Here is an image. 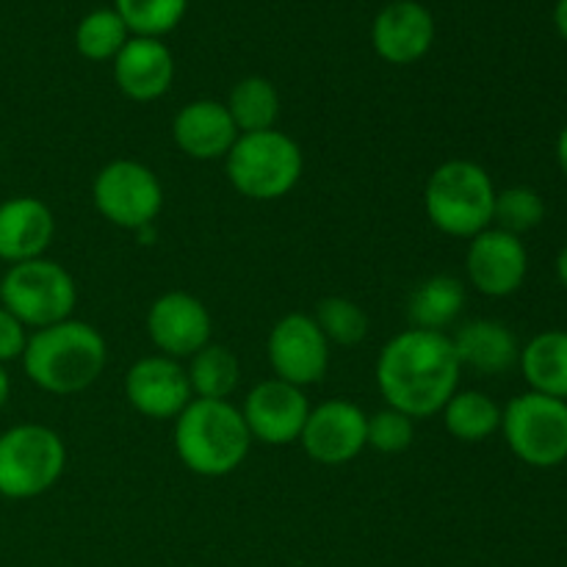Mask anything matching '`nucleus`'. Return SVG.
Returning <instances> with one entry per match:
<instances>
[{"label": "nucleus", "mask_w": 567, "mask_h": 567, "mask_svg": "<svg viewBox=\"0 0 567 567\" xmlns=\"http://www.w3.org/2000/svg\"><path fill=\"white\" fill-rule=\"evenodd\" d=\"M460 360L449 332L402 330L377 358V388L388 408L410 419H430L460 391Z\"/></svg>", "instance_id": "1"}, {"label": "nucleus", "mask_w": 567, "mask_h": 567, "mask_svg": "<svg viewBox=\"0 0 567 567\" xmlns=\"http://www.w3.org/2000/svg\"><path fill=\"white\" fill-rule=\"evenodd\" d=\"M20 363L39 391L72 396L100 380L109 365V343L89 321L66 319L44 330H33Z\"/></svg>", "instance_id": "2"}, {"label": "nucleus", "mask_w": 567, "mask_h": 567, "mask_svg": "<svg viewBox=\"0 0 567 567\" xmlns=\"http://www.w3.org/2000/svg\"><path fill=\"white\" fill-rule=\"evenodd\" d=\"M172 443L177 460L192 474L219 480L241 468L252 449V435L244 424L241 408L233 402L192 399L175 419Z\"/></svg>", "instance_id": "3"}, {"label": "nucleus", "mask_w": 567, "mask_h": 567, "mask_svg": "<svg viewBox=\"0 0 567 567\" xmlns=\"http://www.w3.org/2000/svg\"><path fill=\"white\" fill-rule=\"evenodd\" d=\"M493 177L476 161L452 158L437 166L424 186V214L449 238H474L493 227Z\"/></svg>", "instance_id": "4"}, {"label": "nucleus", "mask_w": 567, "mask_h": 567, "mask_svg": "<svg viewBox=\"0 0 567 567\" xmlns=\"http://www.w3.org/2000/svg\"><path fill=\"white\" fill-rule=\"evenodd\" d=\"M230 186L255 203H275L299 186L305 172V153L288 133H241L225 158Z\"/></svg>", "instance_id": "5"}, {"label": "nucleus", "mask_w": 567, "mask_h": 567, "mask_svg": "<svg viewBox=\"0 0 567 567\" xmlns=\"http://www.w3.org/2000/svg\"><path fill=\"white\" fill-rule=\"evenodd\" d=\"M66 468V446L44 424H17L0 432V496L11 502L39 498L59 485Z\"/></svg>", "instance_id": "6"}, {"label": "nucleus", "mask_w": 567, "mask_h": 567, "mask_svg": "<svg viewBox=\"0 0 567 567\" xmlns=\"http://www.w3.org/2000/svg\"><path fill=\"white\" fill-rule=\"evenodd\" d=\"M0 305L28 330H44L72 319L78 286L59 260L33 258L9 266V271L0 277Z\"/></svg>", "instance_id": "7"}, {"label": "nucleus", "mask_w": 567, "mask_h": 567, "mask_svg": "<svg viewBox=\"0 0 567 567\" xmlns=\"http://www.w3.org/2000/svg\"><path fill=\"white\" fill-rule=\"evenodd\" d=\"M509 452L529 468H557L567 460V402L526 391L502 408Z\"/></svg>", "instance_id": "8"}, {"label": "nucleus", "mask_w": 567, "mask_h": 567, "mask_svg": "<svg viewBox=\"0 0 567 567\" xmlns=\"http://www.w3.org/2000/svg\"><path fill=\"white\" fill-rule=\"evenodd\" d=\"M92 203L109 225L138 233L158 219L164 208V186L142 161H109L92 181Z\"/></svg>", "instance_id": "9"}, {"label": "nucleus", "mask_w": 567, "mask_h": 567, "mask_svg": "<svg viewBox=\"0 0 567 567\" xmlns=\"http://www.w3.org/2000/svg\"><path fill=\"white\" fill-rule=\"evenodd\" d=\"M266 354L277 380L297 388L319 385L330 369V343L308 313H288L269 330Z\"/></svg>", "instance_id": "10"}, {"label": "nucleus", "mask_w": 567, "mask_h": 567, "mask_svg": "<svg viewBox=\"0 0 567 567\" xmlns=\"http://www.w3.org/2000/svg\"><path fill=\"white\" fill-rule=\"evenodd\" d=\"M365 426H369V415L360 404L349 399H327L310 408L299 443L313 463L338 468L363 454Z\"/></svg>", "instance_id": "11"}, {"label": "nucleus", "mask_w": 567, "mask_h": 567, "mask_svg": "<svg viewBox=\"0 0 567 567\" xmlns=\"http://www.w3.org/2000/svg\"><path fill=\"white\" fill-rule=\"evenodd\" d=\"M214 319L203 299L188 291H166L150 305L147 338L158 354L172 360H188L210 343Z\"/></svg>", "instance_id": "12"}, {"label": "nucleus", "mask_w": 567, "mask_h": 567, "mask_svg": "<svg viewBox=\"0 0 567 567\" xmlns=\"http://www.w3.org/2000/svg\"><path fill=\"white\" fill-rule=\"evenodd\" d=\"M465 275L471 286L485 297H513L529 275V252L518 236L487 227L468 241Z\"/></svg>", "instance_id": "13"}, {"label": "nucleus", "mask_w": 567, "mask_h": 567, "mask_svg": "<svg viewBox=\"0 0 567 567\" xmlns=\"http://www.w3.org/2000/svg\"><path fill=\"white\" fill-rule=\"evenodd\" d=\"M241 415L252 441L266 443V446H288L302 435L305 421L310 415V402L302 388L271 377V380L258 382L247 393Z\"/></svg>", "instance_id": "14"}, {"label": "nucleus", "mask_w": 567, "mask_h": 567, "mask_svg": "<svg viewBox=\"0 0 567 567\" xmlns=\"http://www.w3.org/2000/svg\"><path fill=\"white\" fill-rule=\"evenodd\" d=\"M125 399L138 415L153 421H175L194 399L181 360L147 354L125 374Z\"/></svg>", "instance_id": "15"}, {"label": "nucleus", "mask_w": 567, "mask_h": 567, "mask_svg": "<svg viewBox=\"0 0 567 567\" xmlns=\"http://www.w3.org/2000/svg\"><path fill=\"white\" fill-rule=\"evenodd\" d=\"M371 44L388 64H415L435 44V17L419 0H393L374 17Z\"/></svg>", "instance_id": "16"}, {"label": "nucleus", "mask_w": 567, "mask_h": 567, "mask_svg": "<svg viewBox=\"0 0 567 567\" xmlns=\"http://www.w3.org/2000/svg\"><path fill=\"white\" fill-rule=\"evenodd\" d=\"M238 136L230 111L219 100H192L172 120V142L194 161H225Z\"/></svg>", "instance_id": "17"}, {"label": "nucleus", "mask_w": 567, "mask_h": 567, "mask_svg": "<svg viewBox=\"0 0 567 567\" xmlns=\"http://www.w3.org/2000/svg\"><path fill=\"white\" fill-rule=\"evenodd\" d=\"M55 236V216L39 197L17 194L0 203V260L9 266L44 258Z\"/></svg>", "instance_id": "18"}, {"label": "nucleus", "mask_w": 567, "mask_h": 567, "mask_svg": "<svg viewBox=\"0 0 567 567\" xmlns=\"http://www.w3.org/2000/svg\"><path fill=\"white\" fill-rule=\"evenodd\" d=\"M114 81L133 103H153L175 81V59L161 39L131 37L114 59Z\"/></svg>", "instance_id": "19"}, {"label": "nucleus", "mask_w": 567, "mask_h": 567, "mask_svg": "<svg viewBox=\"0 0 567 567\" xmlns=\"http://www.w3.org/2000/svg\"><path fill=\"white\" fill-rule=\"evenodd\" d=\"M452 338L454 354L460 369H471L476 374L498 377L515 369L520 360V343L515 332L504 321L474 319L465 321Z\"/></svg>", "instance_id": "20"}, {"label": "nucleus", "mask_w": 567, "mask_h": 567, "mask_svg": "<svg viewBox=\"0 0 567 567\" xmlns=\"http://www.w3.org/2000/svg\"><path fill=\"white\" fill-rule=\"evenodd\" d=\"M518 365L529 391L567 402V330L537 332L520 347Z\"/></svg>", "instance_id": "21"}, {"label": "nucleus", "mask_w": 567, "mask_h": 567, "mask_svg": "<svg viewBox=\"0 0 567 567\" xmlns=\"http://www.w3.org/2000/svg\"><path fill=\"white\" fill-rule=\"evenodd\" d=\"M465 308V286L454 275H432L413 288L408 299V321L413 330L446 332Z\"/></svg>", "instance_id": "22"}, {"label": "nucleus", "mask_w": 567, "mask_h": 567, "mask_svg": "<svg viewBox=\"0 0 567 567\" xmlns=\"http://www.w3.org/2000/svg\"><path fill=\"white\" fill-rule=\"evenodd\" d=\"M188 385H192L194 399H214V402H230L241 382V363L225 343L203 347L188 358L186 365Z\"/></svg>", "instance_id": "23"}, {"label": "nucleus", "mask_w": 567, "mask_h": 567, "mask_svg": "<svg viewBox=\"0 0 567 567\" xmlns=\"http://www.w3.org/2000/svg\"><path fill=\"white\" fill-rule=\"evenodd\" d=\"M441 415L449 435L463 443H482L502 430V408L482 391H454Z\"/></svg>", "instance_id": "24"}, {"label": "nucleus", "mask_w": 567, "mask_h": 567, "mask_svg": "<svg viewBox=\"0 0 567 567\" xmlns=\"http://www.w3.org/2000/svg\"><path fill=\"white\" fill-rule=\"evenodd\" d=\"M227 111L238 133H260L277 127L280 120V92L269 78H241L227 94Z\"/></svg>", "instance_id": "25"}, {"label": "nucleus", "mask_w": 567, "mask_h": 567, "mask_svg": "<svg viewBox=\"0 0 567 567\" xmlns=\"http://www.w3.org/2000/svg\"><path fill=\"white\" fill-rule=\"evenodd\" d=\"M127 39H131V31L116 9L89 11L75 28V48L89 61H114Z\"/></svg>", "instance_id": "26"}, {"label": "nucleus", "mask_w": 567, "mask_h": 567, "mask_svg": "<svg viewBox=\"0 0 567 567\" xmlns=\"http://www.w3.org/2000/svg\"><path fill=\"white\" fill-rule=\"evenodd\" d=\"M114 9L125 20L131 37L161 39L181 25L188 0H114Z\"/></svg>", "instance_id": "27"}, {"label": "nucleus", "mask_w": 567, "mask_h": 567, "mask_svg": "<svg viewBox=\"0 0 567 567\" xmlns=\"http://www.w3.org/2000/svg\"><path fill=\"white\" fill-rule=\"evenodd\" d=\"M313 321L319 324L327 343L336 347H358L369 336V316L354 299L327 297L316 305Z\"/></svg>", "instance_id": "28"}, {"label": "nucleus", "mask_w": 567, "mask_h": 567, "mask_svg": "<svg viewBox=\"0 0 567 567\" xmlns=\"http://www.w3.org/2000/svg\"><path fill=\"white\" fill-rule=\"evenodd\" d=\"M546 219V203L540 192L532 186H509L496 192V205H493V227L513 236H524Z\"/></svg>", "instance_id": "29"}, {"label": "nucleus", "mask_w": 567, "mask_h": 567, "mask_svg": "<svg viewBox=\"0 0 567 567\" xmlns=\"http://www.w3.org/2000/svg\"><path fill=\"white\" fill-rule=\"evenodd\" d=\"M415 441V419L404 415L402 410L382 408L369 415L365 426V449H374L380 454H402Z\"/></svg>", "instance_id": "30"}, {"label": "nucleus", "mask_w": 567, "mask_h": 567, "mask_svg": "<svg viewBox=\"0 0 567 567\" xmlns=\"http://www.w3.org/2000/svg\"><path fill=\"white\" fill-rule=\"evenodd\" d=\"M28 343V327L0 305V365L20 360Z\"/></svg>", "instance_id": "31"}, {"label": "nucleus", "mask_w": 567, "mask_h": 567, "mask_svg": "<svg viewBox=\"0 0 567 567\" xmlns=\"http://www.w3.org/2000/svg\"><path fill=\"white\" fill-rule=\"evenodd\" d=\"M554 25L567 42V0H557V6H554Z\"/></svg>", "instance_id": "32"}, {"label": "nucleus", "mask_w": 567, "mask_h": 567, "mask_svg": "<svg viewBox=\"0 0 567 567\" xmlns=\"http://www.w3.org/2000/svg\"><path fill=\"white\" fill-rule=\"evenodd\" d=\"M557 164L567 175V125L559 131V138H557Z\"/></svg>", "instance_id": "33"}, {"label": "nucleus", "mask_w": 567, "mask_h": 567, "mask_svg": "<svg viewBox=\"0 0 567 567\" xmlns=\"http://www.w3.org/2000/svg\"><path fill=\"white\" fill-rule=\"evenodd\" d=\"M9 393H11V377L9 371H6V365H0V410H3L6 402H9Z\"/></svg>", "instance_id": "34"}, {"label": "nucleus", "mask_w": 567, "mask_h": 567, "mask_svg": "<svg viewBox=\"0 0 567 567\" xmlns=\"http://www.w3.org/2000/svg\"><path fill=\"white\" fill-rule=\"evenodd\" d=\"M557 277H559V282L567 288V244L559 249V255H557Z\"/></svg>", "instance_id": "35"}]
</instances>
